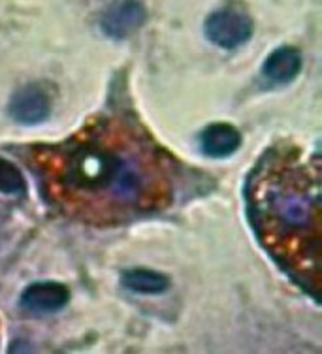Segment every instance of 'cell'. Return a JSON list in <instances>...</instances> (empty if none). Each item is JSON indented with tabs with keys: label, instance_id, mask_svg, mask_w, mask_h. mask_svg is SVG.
Returning <instances> with one entry per match:
<instances>
[{
	"label": "cell",
	"instance_id": "obj_1",
	"mask_svg": "<svg viewBox=\"0 0 322 354\" xmlns=\"http://www.w3.org/2000/svg\"><path fill=\"white\" fill-rule=\"evenodd\" d=\"M49 192L64 207L142 213L162 204L168 183L151 145L104 127L62 143L49 157Z\"/></svg>",
	"mask_w": 322,
	"mask_h": 354
},
{
	"label": "cell",
	"instance_id": "obj_2",
	"mask_svg": "<svg viewBox=\"0 0 322 354\" xmlns=\"http://www.w3.org/2000/svg\"><path fill=\"white\" fill-rule=\"evenodd\" d=\"M253 225L275 259L292 268L321 266V170L298 158H264L249 185ZM303 270V268H302Z\"/></svg>",
	"mask_w": 322,
	"mask_h": 354
},
{
	"label": "cell",
	"instance_id": "obj_3",
	"mask_svg": "<svg viewBox=\"0 0 322 354\" xmlns=\"http://www.w3.org/2000/svg\"><path fill=\"white\" fill-rule=\"evenodd\" d=\"M253 30L251 17L234 8H222L213 12L204 23L207 40L222 49H236L243 46L245 41L251 40Z\"/></svg>",
	"mask_w": 322,
	"mask_h": 354
},
{
	"label": "cell",
	"instance_id": "obj_4",
	"mask_svg": "<svg viewBox=\"0 0 322 354\" xmlns=\"http://www.w3.org/2000/svg\"><path fill=\"white\" fill-rule=\"evenodd\" d=\"M145 19L147 12L140 0H117L100 15V28L108 38L124 40L140 30Z\"/></svg>",
	"mask_w": 322,
	"mask_h": 354
},
{
	"label": "cell",
	"instance_id": "obj_5",
	"mask_svg": "<svg viewBox=\"0 0 322 354\" xmlns=\"http://www.w3.org/2000/svg\"><path fill=\"white\" fill-rule=\"evenodd\" d=\"M8 113L15 123L35 127L44 123L51 113V98L46 88L36 83H28L12 95L8 104Z\"/></svg>",
	"mask_w": 322,
	"mask_h": 354
},
{
	"label": "cell",
	"instance_id": "obj_6",
	"mask_svg": "<svg viewBox=\"0 0 322 354\" xmlns=\"http://www.w3.org/2000/svg\"><path fill=\"white\" fill-rule=\"evenodd\" d=\"M70 301L68 286L57 281H38L21 294V306L35 313H57Z\"/></svg>",
	"mask_w": 322,
	"mask_h": 354
},
{
	"label": "cell",
	"instance_id": "obj_7",
	"mask_svg": "<svg viewBox=\"0 0 322 354\" xmlns=\"http://www.w3.org/2000/svg\"><path fill=\"white\" fill-rule=\"evenodd\" d=\"M240 130L228 123H213L202 130L200 147L209 158H227L240 149Z\"/></svg>",
	"mask_w": 322,
	"mask_h": 354
},
{
	"label": "cell",
	"instance_id": "obj_8",
	"mask_svg": "<svg viewBox=\"0 0 322 354\" xmlns=\"http://www.w3.org/2000/svg\"><path fill=\"white\" fill-rule=\"evenodd\" d=\"M302 70V53L296 48L285 46V48L275 49L269 55L266 62L262 64V74L269 83L275 85H285V83L294 82Z\"/></svg>",
	"mask_w": 322,
	"mask_h": 354
},
{
	"label": "cell",
	"instance_id": "obj_9",
	"mask_svg": "<svg viewBox=\"0 0 322 354\" xmlns=\"http://www.w3.org/2000/svg\"><path fill=\"white\" fill-rule=\"evenodd\" d=\"M121 283L136 294H162L170 288V279L164 273L145 270V268L126 270L121 275Z\"/></svg>",
	"mask_w": 322,
	"mask_h": 354
},
{
	"label": "cell",
	"instance_id": "obj_10",
	"mask_svg": "<svg viewBox=\"0 0 322 354\" xmlns=\"http://www.w3.org/2000/svg\"><path fill=\"white\" fill-rule=\"evenodd\" d=\"M27 191V181L12 160L0 157V192L8 196H21Z\"/></svg>",
	"mask_w": 322,
	"mask_h": 354
}]
</instances>
